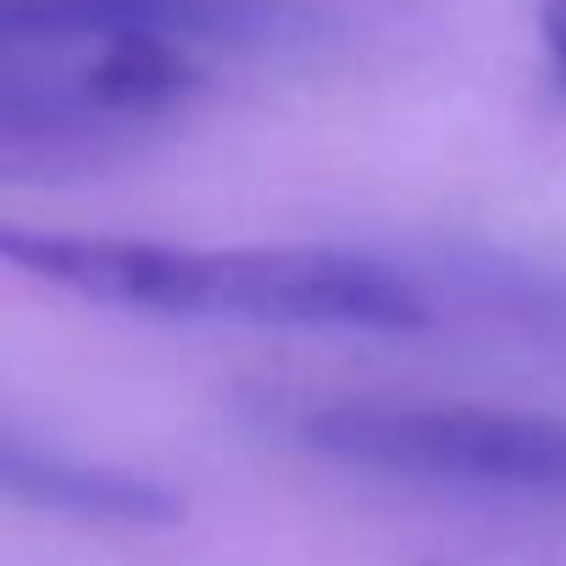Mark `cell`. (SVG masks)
I'll list each match as a JSON object with an SVG mask.
<instances>
[{
    "instance_id": "cell-1",
    "label": "cell",
    "mask_w": 566,
    "mask_h": 566,
    "mask_svg": "<svg viewBox=\"0 0 566 566\" xmlns=\"http://www.w3.org/2000/svg\"><path fill=\"white\" fill-rule=\"evenodd\" d=\"M312 450L433 483L566 500V422L500 406H328L306 417Z\"/></svg>"
},
{
    "instance_id": "cell-2",
    "label": "cell",
    "mask_w": 566,
    "mask_h": 566,
    "mask_svg": "<svg viewBox=\"0 0 566 566\" xmlns=\"http://www.w3.org/2000/svg\"><path fill=\"white\" fill-rule=\"evenodd\" d=\"M200 317L272 323V328H361L411 334L428 323V301L411 283L350 250L272 244V250H206Z\"/></svg>"
},
{
    "instance_id": "cell-3",
    "label": "cell",
    "mask_w": 566,
    "mask_h": 566,
    "mask_svg": "<svg viewBox=\"0 0 566 566\" xmlns=\"http://www.w3.org/2000/svg\"><path fill=\"white\" fill-rule=\"evenodd\" d=\"M255 23L250 0H0V40L18 45H95L112 34H172L184 45L244 34Z\"/></svg>"
},
{
    "instance_id": "cell-4",
    "label": "cell",
    "mask_w": 566,
    "mask_h": 566,
    "mask_svg": "<svg viewBox=\"0 0 566 566\" xmlns=\"http://www.w3.org/2000/svg\"><path fill=\"white\" fill-rule=\"evenodd\" d=\"M7 489L18 500L51 505V511H73V516H95V522H178L184 500L150 478L117 472V467H84L67 455H45L29 444H7L0 455Z\"/></svg>"
},
{
    "instance_id": "cell-5",
    "label": "cell",
    "mask_w": 566,
    "mask_h": 566,
    "mask_svg": "<svg viewBox=\"0 0 566 566\" xmlns=\"http://www.w3.org/2000/svg\"><path fill=\"white\" fill-rule=\"evenodd\" d=\"M73 84H78V106H90L95 117L145 123L172 112L200 84V73L189 62V45L172 34H112L90 45Z\"/></svg>"
},
{
    "instance_id": "cell-6",
    "label": "cell",
    "mask_w": 566,
    "mask_h": 566,
    "mask_svg": "<svg viewBox=\"0 0 566 566\" xmlns=\"http://www.w3.org/2000/svg\"><path fill=\"white\" fill-rule=\"evenodd\" d=\"M538 29H544V45H549L555 67L566 73V0H544V18H538Z\"/></svg>"
}]
</instances>
